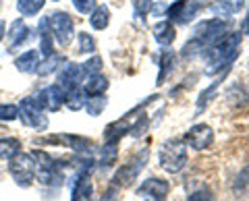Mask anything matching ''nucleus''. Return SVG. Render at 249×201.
Masks as SVG:
<instances>
[{"label":"nucleus","mask_w":249,"mask_h":201,"mask_svg":"<svg viewBox=\"0 0 249 201\" xmlns=\"http://www.w3.org/2000/svg\"><path fill=\"white\" fill-rule=\"evenodd\" d=\"M241 37H243L241 34H227V35H222L218 42H214L210 48H206L204 60H206V71L208 73L222 71L224 67H229L232 60L237 58Z\"/></svg>","instance_id":"f257e3e1"},{"label":"nucleus","mask_w":249,"mask_h":201,"mask_svg":"<svg viewBox=\"0 0 249 201\" xmlns=\"http://www.w3.org/2000/svg\"><path fill=\"white\" fill-rule=\"evenodd\" d=\"M160 166L170 174H178L187 166L189 153H187V143L181 139H166L160 145Z\"/></svg>","instance_id":"f03ea898"},{"label":"nucleus","mask_w":249,"mask_h":201,"mask_svg":"<svg viewBox=\"0 0 249 201\" xmlns=\"http://www.w3.org/2000/svg\"><path fill=\"white\" fill-rule=\"evenodd\" d=\"M229 25L222 19H210V21H201L199 25L193 29V37L191 42L197 46V48L204 52L206 48H210L214 42H218L222 35H227Z\"/></svg>","instance_id":"7ed1b4c3"},{"label":"nucleus","mask_w":249,"mask_h":201,"mask_svg":"<svg viewBox=\"0 0 249 201\" xmlns=\"http://www.w3.org/2000/svg\"><path fill=\"white\" fill-rule=\"evenodd\" d=\"M9 170H11V176L15 179V183L21 184V187H29L36 179V172H37V164H36V158L34 153H23L19 151L15 158L9 160Z\"/></svg>","instance_id":"20e7f679"},{"label":"nucleus","mask_w":249,"mask_h":201,"mask_svg":"<svg viewBox=\"0 0 249 201\" xmlns=\"http://www.w3.org/2000/svg\"><path fill=\"white\" fill-rule=\"evenodd\" d=\"M19 118L29 129H36V131L48 129V118L44 117V110L40 108L36 98H23V102L19 106Z\"/></svg>","instance_id":"39448f33"},{"label":"nucleus","mask_w":249,"mask_h":201,"mask_svg":"<svg viewBox=\"0 0 249 201\" xmlns=\"http://www.w3.org/2000/svg\"><path fill=\"white\" fill-rule=\"evenodd\" d=\"M50 23V29H52V35H54V42H58L60 46H69L73 40V32H75V25H73V19L69 17L65 11H56L48 17Z\"/></svg>","instance_id":"423d86ee"},{"label":"nucleus","mask_w":249,"mask_h":201,"mask_svg":"<svg viewBox=\"0 0 249 201\" xmlns=\"http://www.w3.org/2000/svg\"><path fill=\"white\" fill-rule=\"evenodd\" d=\"M201 6H204L201 0H177L173 6H168L166 17L175 23H189L201 11Z\"/></svg>","instance_id":"0eeeda50"},{"label":"nucleus","mask_w":249,"mask_h":201,"mask_svg":"<svg viewBox=\"0 0 249 201\" xmlns=\"http://www.w3.org/2000/svg\"><path fill=\"white\" fill-rule=\"evenodd\" d=\"M145 158H147V153L142 158V153L139 156H135L133 160L129 162V164H124V166H121L119 170L114 172V176H112V187H116V189H123V187H129L131 183H135V179H137V174H139V170L143 168V162H145Z\"/></svg>","instance_id":"6e6552de"},{"label":"nucleus","mask_w":249,"mask_h":201,"mask_svg":"<svg viewBox=\"0 0 249 201\" xmlns=\"http://www.w3.org/2000/svg\"><path fill=\"white\" fill-rule=\"evenodd\" d=\"M185 143L187 148L196 150V151H204L210 145L214 143V131L208 125H193L189 131L185 133Z\"/></svg>","instance_id":"1a4fd4ad"},{"label":"nucleus","mask_w":249,"mask_h":201,"mask_svg":"<svg viewBox=\"0 0 249 201\" xmlns=\"http://www.w3.org/2000/svg\"><path fill=\"white\" fill-rule=\"evenodd\" d=\"M37 104H40L42 110H48V112H58L62 106H65V100H67V91L60 87V85H48L44 87L40 94H37Z\"/></svg>","instance_id":"9d476101"},{"label":"nucleus","mask_w":249,"mask_h":201,"mask_svg":"<svg viewBox=\"0 0 249 201\" xmlns=\"http://www.w3.org/2000/svg\"><path fill=\"white\" fill-rule=\"evenodd\" d=\"M85 77H88V75H85V71H83V65L69 63V65H65V67L60 68L56 85H60L65 91H69V89L79 87V83H83Z\"/></svg>","instance_id":"9b49d317"},{"label":"nucleus","mask_w":249,"mask_h":201,"mask_svg":"<svg viewBox=\"0 0 249 201\" xmlns=\"http://www.w3.org/2000/svg\"><path fill=\"white\" fill-rule=\"evenodd\" d=\"M93 184L89 179V168H81V172L75 176V187H73V197L71 201H91Z\"/></svg>","instance_id":"f8f14e48"},{"label":"nucleus","mask_w":249,"mask_h":201,"mask_svg":"<svg viewBox=\"0 0 249 201\" xmlns=\"http://www.w3.org/2000/svg\"><path fill=\"white\" fill-rule=\"evenodd\" d=\"M31 40V29L25 25L23 19H15L9 29V50H17Z\"/></svg>","instance_id":"ddd939ff"},{"label":"nucleus","mask_w":249,"mask_h":201,"mask_svg":"<svg viewBox=\"0 0 249 201\" xmlns=\"http://www.w3.org/2000/svg\"><path fill=\"white\" fill-rule=\"evenodd\" d=\"M170 191V184L164 179H147L137 187V197L145 195V197H158V199H166Z\"/></svg>","instance_id":"4468645a"},{"label":"nucleus","mask_w":249,"mask_h":201,"mask_svg":"<svg viewBox=\"0 0 249 201\" xmlns=\"http://www.w3.org/2000/svg\"><path fill=\"white\" fill-rule=\"evenodd\" d=\"M15 67H17L19 73H25V75L37 73V68H40V52L37 50H25L21 56H17Z\"/></svg>","instance_id":"2eb2a0df"},{"label":"nucleus","mask_w":249,"mask_h":201,"mask_svg":"<svg viewBox=\"0 0 249 201\" xmlns=\"http://www.w3.org/2000/svg\"><path fill=\"white\" fill-rule=\"evenodd\" d=\"M245 6V0H214L210 4V11H212L216 17H231V15L241 13V9Z\"/></svg>","instance_id":"dca6fc26"},{"label":"nucleus","mask_w":249,"mask_h":201,"mask_svg":"<svg viewBox=\"0 0 249 201\" xmlns=\"http://www.w3.org/2000/svg\"><path fill=\"white\" fill-rule=\"evenodd\" d=\"M224 100H227V104L231 108L241 110V108H245L249 104V94H247V89L241 83H232L231 87L227 89V94H224Z\"/></svg>","instance_id":"f3484780"},{"label":"nucleus","mask_w":249,"mask_h":201,"mask_svg":"<svg viewBox=\"0 0 249 201\" xmlns=\"http://www.w3.org/2000/svg\"><path fill=\"white\" fill-rule=\"evenodd\" d=\"M154 37H156V42L162 44V46H170V44H173L175 37H177L173 21H158V23H156Z\"/></svg>","instance_id":"a211bd4d"},{"label":"nucleus","mask_w":249,"mask_h":201,"mask_svg":"<svg viewBox=\"0 0 249 201\" xmlns=\"http://www.w3.org/2000/svg\"><path fill=\"white\" fill-rule=\"evenodd\" d=\"M108 89V79L104 75H89L88 81L83 83V91L88 94V98H93V96H104Z\"/></svg>","instance_id":"6ab92c4d"},{"label":"nucleus","mask_w":249,"mask_h":201,"mask_svg":"<svg viewBox=\"0 0 249 201\" xmlns=\"http://www.w3.org/2000/svg\"><path fill=\"white\" fill-rule=\"evenodd\" d=\"M85 102H88V94L83 91V87H75V89L67 91L65 106L71 112H77V110H81V108H85Z\"/></svg>","instance_id":"aec40b11"},{"label":"nucleus","mask_w":249,"mask_h":201,"mask_svg":"<svg viewBox=\"0 0 249 201\" xmlns=\"http://www.w3.org/2000/svg\"><path fill=\"white\" fill-rule=\"evenodd\" d=\"M108 23H110V11H108V6H96V9L91 11V17H89V25L93 29H106Z\"/></svg>","instance_id":"412c9836"},{"label":"nucleus","mask_w":249,"mask_h":201,"mask_svg":"<svg viewBox=\"0 0 249 201\" xmlns=\"http://www.w3.org/2000/svg\"><path fill=\"white\" fill-rule=\"evenodd\" d=\"M21 151V141L15 137L0 139V160H11Z\"/></svg>","instance_id":"4be33fe9"},{"label":"nucleus","mask_w":249,"mask_h":201,"mask_svg":"<svg viewBox=\"0 0 249 201\" xmlns=\"http://www.w3.org/2000/svg\"><path fill=\"white\" fill-rule=\"evenodd\" d=\"M44 4H46V0H19L17 11L23 17H34V15H37L44 9Z\"/></svg>","instance_id":"5701e85b"},{"label":"nucleus","mask_w":249,"mask_h":201,"mask_svg":"<svg viewBox=\"0 0 249 201\" xmlns=\"http://www.w3.org/2000/svg\"><path fill=\"white\" fill-rule=\"evenodd\" d=\"M175 52L173 50H164L160 56V71H158V83H162L166 79V77L170 75V71H173L175 67Z\"/></svg>","instance_id":"b1692460"},{"label":"nucleus","mask_w":249,"mask_h":201,"mask_svg":"<svg viewBox=\"0 0 249 201\" xmlns=\"http://www.w3.org/2000/svg\"><path fill=\"white\" fill-rule=\"evenodd\" d=\"M108 106V98L106 96H93V98H88L85 102V110H88L89 117H100L104 112V108Z\"/></svg>","instance_id":"393cba45"},{"label":"nucleus","mask_w":249,"mask_h":201,"mask_svg":"<svg viewBox=\"0 0 249 201\" xmlns=\"http://www.w3.org/2000/svg\"><path fill=\"white\" fill-rule=\"evenodd\" d=\"M62 63H65V58H62V56H58V54L54 52L52 56L44 58L42 63H40V68H37V73H40L42 77L50 75V73H56V71H58V65H62Z\"/></svg>","instance_id":"a878e982"},{"label":"nucleus","mask_w":249,"mask_h":201,"mask_svg":"<svg viewBox=\"0 0 249 201\" xmlns=\"http://www.w3.org/2000/svg\"><path fill=\"white\" fill-rule=\"evenodd\" d=\"M116 156H119V150H116V143H106V148L100 150V158H98V164L104 166V168H110L114 162H116Z\"/></svg>","instance_id":"bb28decb"},{"label":"nucleus","mask_w":249,"mask_h":201,"mask_svg":"<svg viewBox=\"0 0 249 201\" xmlns=\"http://www.w3.org/2000/svg\"><path fill=\"white\" fill-rule=\"evenodd\" d=\"M77 52H81V54H89L96 50V42H93V37L89 34H85V32H79L77 34Z\"/></svg>","instance_id":"cd10ccee"},{"label":"nucleus","mask_w":249,"mask_h":201,"mask_svg":"<svg viewBox=\"0 0 249 201\" xmlns=\"http://www.w3.org/2000/svg\"><path fill=\"white\" fill-rule=\"evenodd\" d=\"M232 189H235L237 195H243V193L249 189V166L239 172V176L235 179V184H232Z\"/></svg>","instance_id":"c85d7f7f"},{"label":"nucleus","mask_w":249,"mask_h":201,"mask_svg":"<svg viewBox=\"0 0 249 201\" xmlns=\"http://www.w3.org/2000/svg\"><path fill=\"white\" fill-rule=\"evenodd\" d=\"M19 117V106L15 104H0V120H15Z\"/></svg>","instance_id":"c756f323"},{"label":"nucleus","mask_w":249,"mask_h":201,"mask_svg":"<svg viewBox=\"0 0 249 201\" xmlns=\"http://www.w3.org/2000/svg\"><path fill=\"white\" fill-rule=\"evenodd\" d=\"M102 58H100V56H93V58H89L88 60V63H85L83 65V71H85V75H98L100 71H102Z\"/></svg>","instance_id":"7c9ffc66"},{"label":"nucleus","mask_w":249,"mask_h":201,"mask_svg":"<svg viewBox=\"0 0 249 201\" xmlns=\"http://www.w3.org/2000/svg\"><path fill=\"white\" fill-rule=\"evenodd\" d=\"M154 0H133V9H135V17H145L152 11Z\"/></svg>","instance_id":"2f4dec72"},{"label":"nucleus","mask_w":249,"mask_h":201,"mask_svg":"<svg viewBox=\"0 0 249 201\" xmlns=\"http://www.w3.org/2000/svg\"><path fill=\"white\" fill-rule=\"evenodd\" d=\"M187 201H216V199H214V193L212 191L206 189V187H201L197 191H193L191 195L187 197Z\"/></svg>","instance_id":"473e14b6"},{"label":"nucleus","mask_w":249,"mask_h":201,"mask_svg":"<svg viewBox=\"0 0 249 201\" xmlns=\"http://www.w3.org/2000/svg\"><path fill=\"white\" fill-rule=\"evenodd\" d=\"M71 2L75 9L83 15H91V11L96 9V0H71Z\"/></svg>","instance_id":"72a5a7b5"},{"label":"nucleus","mask_w":249,"mask_h":201,"mask_svg":"<svg viewBox=\"0 0 249 201\" xmlns=\"http://www.w3.org/2000/svg\"><path fill=\"white\" fill-rule=\"evenodd\" d=\"M218 83H220V81H216V83H212V85H210V89H206L204 91V94H201L199 96V100H197V108H199V110H201V108H204L208 102H210V100H212L214 98V94H216V91H218Z\"/></svg>","instance_id":"f704fd0d"},{"label":"nucleus","mask_w":249,"mask_h":201,"mask_svg":"<svg viewBox=\"0 0 249 201\" xmlns=\"http://www.w3.org/2000/svg\"><path fill=\"white\" fill-rule=\"evenodd\" d=\"M139 201H166V199H158V197H145V195H139Z\"/></svg>","instance_id":"c9c22d12"},{"label":"nucleus","mask_w":249,"mask_h":201,"mask_svg":"<svg viewBox=\"0 0 249 201\" xmlns=\"http://www.w3.org/2000/svg\"><path fill=\"white\" fill-rule=\"evenodd\" d=\"M4 37V21H0V42H2Z\"/></svg>","instance_id":"e433bc0d"},{"label":"nucleus","mask_w":249,"mask_h":201,"mask_svg":"<svg viewBox=\"0 0 249 201\" xmlns=\"http://www.w3.org/2000/svg\"><path fill=\"white\" fill-rule=\"evenodd\" d=\"M54 2H58V0H54Z\"/></svg>","instance_id":"4c0bfd02"}]
</instances>
